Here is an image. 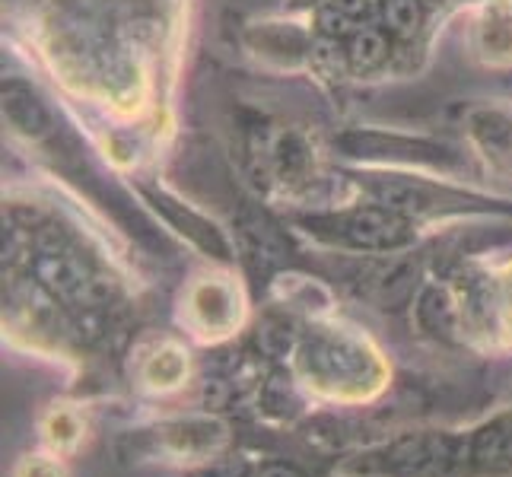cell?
Masks as SVG:
<instances>
[{
	"label": "cell",
	"mask_w": 512,
	"mask_h": 477,
	"mask_svg": "<svg viewBox=\"0 0 512 477\" xmlns=\"http://www.w3.org/2000/svg\"><path fill=\"white\" fill-rule=\"evenodd\" d=\"M334 226H338L341 236L363 245H385L401 239V223L388 214H379V210H357V214L338 217Z\"/></svg>",
	"instance_id": "obj_4"
},
{
	"label": "cell",
	"mask_w": 512,
	"mask_h": 477,
	"mask_svg": "<svg viewBox=\"0 0 512 477\" xmlns=\"http://www.w3.org/2000/svg\"><path fill=\"white\" fill-rule=\"evenodd\" d=\"M83 436V420L74 411H51L45 420V439L58 449H74Z\"/></svg>",
	"instance_id": "obj_8"
},
{
	"label": "cell",
	"mask_w": 512,
	"mask_h": 477,
	"mask_svg": "<svg viewBox=\"0 0 512 477\" xmlns=\"http://www.w3.org/2000/svg\"><path fill=\"white\" fill-rule=\"evenodd\" d=\"M188 373V360L179 347H163L160 353H153L147 369H144V379L150 388H175Z\"/></svg>",
	"instance_id": "obj_5"
},
{
	"label": "cell",
	"mask_w": 512,
	"mask_h": 477,
	"mask_svg": "<svg viewBox=\"0 0 512 477\" xmlns=\"http://www.w3.org/2000/svg\"><path fill=\"white\" fill-rule=\"evenodd\" d=\"M303 373L315 392L341 401L373 398L385 385V366L373 350L344 341V338H319L303 350Z\"/></svg>",
	"instance_id": "obj_1"
},
{
	"label": "cell",
	"mask_w": 512,
	"mask_h": 477,
	"mask_svg": "<svg viewBox=\"0 0 512 477\" xmlns=\"http://www.w3.org/2000/svg\"><path fill=\"white\" fill-rule=\"evenodd\" d=\"M16 477H64L61 465L51 462V458H26L16 471Z\"/></svg>",
	"instance_id": "obj_10"
},
{
	"label": "cell",
	"mask_w": 512,
	"mask_h": 477,
	"mask_svg": "<svg viewBox=\"0 0 512 477\" xmlns=\"http://www.w3.org/2000/svg\"><path fill=\"white\" fill-rule=\"evenodd\" d=\"M4 115L10 125L26 137H45L51 131V112L26 83L4 86Z\"/></svg>",
	"instance_id": "obj_3"
},
{
	"label": "cell",
	"mask_w": 512,
	"mask_h": 477,
	"mask_svg": "<svg viewBox=\"0 0 512 477\" xmlns=\"http://www.w3.org/2000/svg\"><path fill=\"white\" fill-rule=\"evenodd\" d=\"M506 315H509V328H512V271L506 280Z\"/></svg>",
	"instance_id": "obj_11"
},
{
	"label": "cell",
	"mask_w": 512,
	"mask_h": 477,
	"mask_svg": "<svg viewBox=\"0 0 512 477\" xmlns=\"http://www.w3.org/2000/svg\"><path fill=\"white\" fill-rule=\"evenodd\" d=\"M388 55V45H385V35L376 32V29H363L350 39V48H347V58L357 70H373L376 64H382Z\"/></svg>",
	"instance_id": "obj_6"
},
{
	"label": "cell",
	"mask_w": 512,
	"mask_h": 477,
	"mask_svg": "<svg viewBox=\"0 0 512 477\" xmlns=\"http://www.w3.org/2000/svg\"><path fill=\"white\" fill-rule=\"evenodd\" d=\"M385 23L398 35H414L423 23V10L417 0H385Z\"/></svg>",
	"instance_id": "obj_9"
},
{
	"label": "cell",
	"mask_w": 512,
	"mask_h": 477,
	"mask_svg": "<svg viewBox=\"0 0 512 477\" xmlns=\"http://www.w3.org/2000/svg\"><path fill=\"white\" fill-rule=\"evenodd\" d=\"M191 312L198 318V328L207 338H220V334H229L239 322V306H236V296L229 287L223 284H204L194 290L191 296Z\"/></svg>",
	"instance_id": "obj_2"
},
{
	"label": "cell",
	"mask_w": 512,
	"mask_h": 477,
	"mask_svg": "<svg viewBox=\"0 0 512 477\" xmlns=\"http://www.w3.org/2000/svg\"><path fill=\"white\" fill-rule=\"evenodd\" d=\"M150 198H153V204H156V210H163V214L169 217V220H182L185 226H188V233L198 239L201 245H207V249H217V252H223V245H220V239H217V233H214V226H207L204 220H198L194 214H182L179 207H175V201H169L166 194H153L150 191Z\"/></svg>",
	"instance_id": "obj_7"
}]
</instances>
